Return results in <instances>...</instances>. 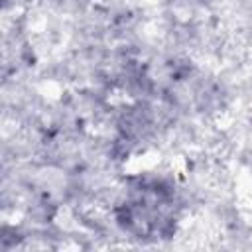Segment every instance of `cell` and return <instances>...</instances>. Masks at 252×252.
<instances>
[{"instance_id": "1", "label": "cell", "mask_w": 252, "mask_h": 252, "mask_svg": "<svg viewBox=\"0 0 252 252\" xmlns=\"http://www.w3.org/2000/svg\"><path fill=\"white\" fill-rule=\"evenodd\" d=\"M171 205L173 199L163 189L146 187L126 203V220L142 234H159L171 220Z\"/></svg>"}]
</instances>
